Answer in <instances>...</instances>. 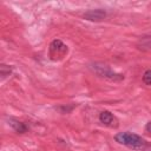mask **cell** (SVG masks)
I'll return each mask as SVG.
<instances>
[{"mask_svg":"<svg viewBox=\"0 0 151 151\" xmlns=\"http://www.w3.org/2000/svg\"><path fill=\"white\" fill-rule=\"evenodd\" d=\"M114 139L119 144L126 145L132 149H142V147H144V144H145V142L142 137H139L138 134H134V133H130V132H119L116 134Z\"/></svg>","mask_w":151,"mask_h":151,"instance_id":"obj_1","label":"cell"},{"mask_svg":"<svg viewBox=\"0 0 151 151\" xmlns=\"http://www.w3.org/2000/svg\"><path fill=\"white\" fill-rule=\"evenodd\" d=\"M50 51H51V53H53V52L55 51V53H54L52 57H55V55H58V57H63V55L67 52V47H66L60 40H54V41L51 44V48H50Z\"/></svg>","mask_w":151,"mask_h":151,"instance_id":"obj_2","label":"cell"},{"mask_svg":"<svg viewBox=\"0 0 151 151\" xmlns=\"http://www.w3.org/2000/svg\"><path fill=\"white\" fill-rule=\"evenodd\" d=\"M105 15H106L105 12L101 9H91L84 14V18L87 20H92V21H99V20L104 19Z\"/></svg>","mask_w":151,"mask_h":151,"instance_id":"obj_3","label":"cell"},{"mask_svg":"<svg viewBox=\"0 0 151 151\" xmlns=\"http://www.w3.org/2000/svg\"><path fill=\"white\" fill-rule=\"evenodd\" d=\"M99 119L103 124L105 125H112V122L114 120V117L109 112V111H103L99 116Z\"/></svg>","mask_w":151,"mask_h":151,"instance_id":"obj_4","label":"cell"},{"mask_svg":"<svg viewBox=\"0 0 151 151\" xmlns=\"http://www.w3.org/2000/svg\"><path fill=\"white\" fill-rule=\"evenodd\" d=\"M9 124L12 125V127L17 131V132H20V133H22V132H25L26 131V126L22 124V123H20V122H17V120H9Z\"/></svg>","mask_w":151,"mask_h":151,"instance_id":"obj_5","label":"cell"},{"mask_svg":"<svg viewBox=\"0 0 151 151\" xmlns=\"http://www.w3.org/2000/svg\"><path fill=\"white\" fill-rule=\"evenodd\" d=\"M143 80H144L145 84L151 85V70H147V71L144 73V76H143Z\"/></svg>","mask_w":151,"mask_h":151,"instance_id":"obj_6","label":"cell"},{"mask_svg":"<svg viewBox=\"0 0 151 151\" xmlns=\"http://www.w3.org/2000/svg\"><path fill=\"white\" fill-rule=\"evenodd\" d=\"M145 130H146L147 132H151V122H149V123L146 124V126H145Z\"/></svg>","mask_w":151,"mask_h":151,"instance_id":"obj_7","label":"cell"},{"mask_svg":"<svg viewBox=\"0 0 151 151\" xmlns=\"http://www.w3.org/2000/svg\"><path fill=\"white\" fill-rule=\"evenodd\" d=\"M144 151H151V145H150V146H147V147H146Z\"/></svg>","mask_w":151,"mask_h":151,"instance_id":"obj_8","label":"cell"}]
</instances>
